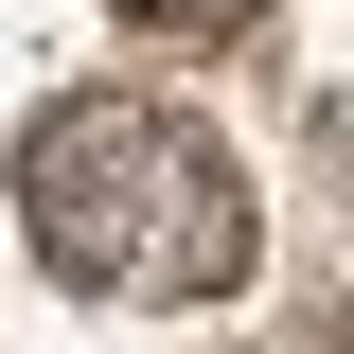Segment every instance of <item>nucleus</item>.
I'll list each match as a JSON object with an SVG mask.
<instances>
[{
  "instance_id": "nucleus-1",
  "label": "nucleus",
  "mask_w": 354,
  "mask_h": 354,
  "mask_svg": "<svg viewBox=\"0 0 354 354\" xmlns=\"http://www.w3.org/2000/svg\"><path fill=\"white\" fill-rule=\"evenodd\" d=\"M18 213L71 266L88 301H230L248 283V177L195 106H142V88H71L36 142H18Z\"/></svg>"
},
{
  "instance_id": "nucleus-2",
  "label": "nucleus",
  "mask_w": 354,
  "mask_h": 354,
  "mask_svg": "<svg viewBox=\"0 0 354 354\" xmlns=\"http://www.w3.org/2000/svg\"><path fill=\"white\" fill-rule=\"evenodd\" d=\"M142 18H177V36H230V18H248V0H142Z\"/></svg>"
}]
</instances>
